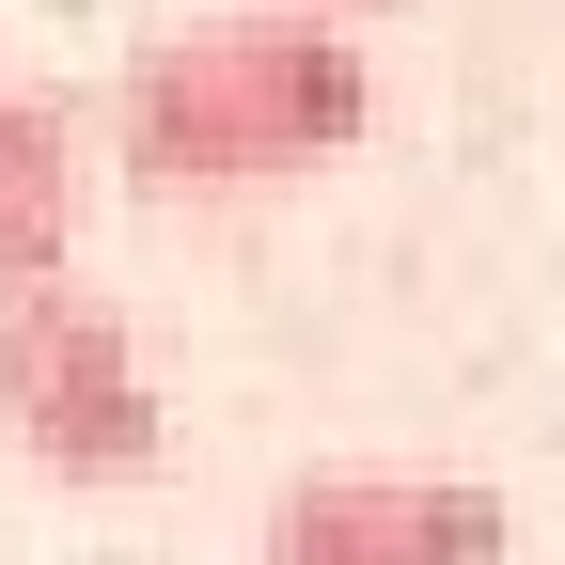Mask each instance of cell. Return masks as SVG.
Masks as SVG:
<instances>
[{
	"label": "cell",
	"mask_w": 565,
	"mask_h": 565,
	"mask_svg": "<svg viewBox=\"0 0 565 565\" xmlns=\"http://www.w3.org/2000/svg\"><path fill=\"white\" fill-rule=\"evenodd\" d=\"M362 126H377V63H362V32H330L299 0V17L158 32L110 95V158L141 189H282V173L345 158Z\"/></svg>",
	"instance_id": "obj_1"
},
{
	"label": "cell",
	"mask_w": 565,
	"mask_h": 565,
	"mask_svg": "<svg viewBox=\"0 0 565 565\" xmlns=\"http://www.w3.org/2000/svg\"><path fill=\"white\" fill-rule=\"evenodd\" d=\"M0 440H17L47 487H141L158 471V377H141L126 315L95 299L79 267L0 282Z\"/></svg>",
	"instance_id": "obj_2"
},
{
	"label": "cell",
	"mask_w": 565,
	"mask_h": 565,
	"mask_svg": "<svg viewBox=\"0 0 565 565\" xmlns=\"http://www.w3.org/2000/svg\"><path fill=\"white\" fill-rule=\"evenodd\" d=\"M519 519L471 471H299L267 503V565H503Z\"/></svg>",
	"instance_id": "obj_3"
},
{
	"label": "cell",
	"mask_w": 565,
	"mask_h": 565,
	"mask_svg": "<svg viewBox=\"0 0 565 565\" xmlns=\"http://www.w3.org/2000/svg\"><path fill=\"white\" fill-rule=\"evenodd\" d=\"M79 110L63 95H0V282H32L79 252Z\"/></svg>",
	"instance_id": "obj_4"
},
{
	"label": "cell",
	"mask_w": 565,
	"mask_h": 565,
	"mask_svg": "<svg viewBox=\"0 0 565 565\" xmlns=\"http://www.w3.org/2000/svg\"><path fill=\"white\" fill-rule=\"evenodd\" d=\"M315 17H330V0H315Z\"/></svg>",
	"instance_id": "obj_5"
}]
</instances>
